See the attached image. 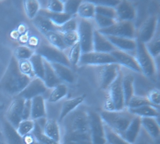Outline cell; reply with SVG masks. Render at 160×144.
<instances>
[{
  "instance_id": "obj_1",
  "label": "cell",
  "mask_w": 160,
  "mask_h": 144,
  "mask_svg": "<svg viewBox=\"0 0 160 144\" xmlns=\"http://www.w3.org/2000/svg\"><path fill=\"white\" fill-rule=\"evenodd\" d=\"M31 80L20 72L18 60L12 56L4 74L0 79V90L11 95H17Z\"/></svg>"
},
{
  "instance_id": "obj_2",
  "label": "cell",
  "mask_w": 160,
  "mask_h": 144,
  "mask_svg": "<svg viewBox=\"0 0 160 144\" xmlns=\"http://www.w3.org/2000/svg\"><path fill=\"white\" fill-rule=\"evenodd\" d=\"M72 113L66 124L65 138H91L89 112L78 110Z\"/></svg>"
},
{
  "instance_id": "obj_3",
  "label": "cell",
  "mask_w": 160,
  "mask_h": 144,
  "mask_svg": "<svg viewBox=\"0 0 160 144\" xmlns=\"http://www.w3.org/2000/svg\"><path fill=\"white\" fill-rule=\"evenodd\" d=\"M100 115L105 125L121 136L135 117L126 108L121 111L104 110Z\"/></svg>"
},
{
  "instance_id": "obj_4",
  "label": "cell",
  "mask_w": 160,
  "mask_h": 144,
  "mask_svg": "<svg viewBox=\"0 0 160 144\" xmlns=\"http://www.w3.org/2000/svg\"><path fill=\"white\" fill-rule=\"evenodd\" d=\"M136 41L135 57L140 67L141 73L147 77H152L157 70L154 59L147 50L145 44L137 40Z\"/></svg>"
},
{
  "instance_id": "obj_5",
  "label": "cell",
  "mask_w": 160,
  "mask_h": 144,
  "mask_svg": "<svg viewBox=\"0 0 160 144\" xmlns=\"http://www.w3.org/2000/svg\"><path fill=\"white\" fill-rule=\"evenodd\" d=\"M97 30L104 36L136 39L135 27L132 21H118L109 27Z\"/></svg>"
},
{
  "instance_id": "obj_6",
  "label": "cell",
  "mask_w": 160,
  "mask_h": 144,
  "mask_svg": "<svg viewBox=\"0 0 160 144\" xmlns=\"http://www.w3.org/2000/svg\"><path fill=\"white\" fill-rule=\"evenodd\" d=\"M94 29L88 20L80 19L78 22L77 32L82 54L93 51Z\"/></svg>"
},
{
  "instance_id": "obj_7",
  "label": "cell",
  "mask_w": 160,
  "mask_h": 144,
  "mask_svg": "<svg viewBox=\"0 0 160 144\" xmlns=\"http://www.w3.org/2000/svg\"><path fill=\"white\" fill-rule=\"evenodd\" d=\"M99 85L102 89H108L115 81L121 72L120 65L111 63L96 66Z\"/></svg>"
},
{
  "instance_id": "obj_8",
  "label": "cell",
  "mask_w": 160,
  "mask_h": 144,
  "mask_svg": "<svg viewBox=\"0 0 160 144\" xmlns=\"http://www.w3.org/2000/svg\"><path fill=\"white\" fill-rule=\"evenodd\" d=\"M34 53L40 55L43 59L50 63H59L71 68V65L67 56L63 51H61L51 45L42 44L38 47Z\"/></svg>"
},
{
  "instance_id": "obj_9",
  "label": "cell",
  "mask_w": 160,
  "mask_h": 144,
  "mask_svg": "<svg viewBox=\"0 0 160 144\" xmlns=\"http://www.w3.org/2000/svg\"><path fill=\"white\" fill-rule=\"evenodd\" d=\"M90 132L93 144H106L104 123L100 115L95 112H89Z\"/></svg>"
},
{
  "instance_id": "obj_10",
  "label": "cell",
  "mask_w": 160,
  "mask_h": 144,
  "mask_svg": "<svg viewBox=\"0 0 160 144\" xmlns=\"http://www.w3.org/2000/svg\"><path fill=\"white\" fill-rule=\"evenodd\" d=\"M122 77L123 75L121 71L117 79L108 89V96L113 102L116 111H121L126 108L122 87Z\"/></svg>"
},
{
  "instance_id": "obj_11",
  "label": "cell",
  "mask_w": 160,
  "mask_h": 144,
  "mask_svg": "<svg viewBox=\"0 0 160 144\" xmlns=\"http://www.w3.org/2000/svg\"><path fill=\"white\" fill-rule=\"evenodd\" d=\"M25 99L16 96L10 104L6 114V120L14 128H17L18 124L23 120V112L25 107Z\"/></svg>"
},
{
  "instance_id": "obj_12",
  "label": "cell",
  "mask_w": 160,
  "mask_h": 144,
  "mask_svg": "<svg viewBox=\"0 0 160 144\" xmlns=\"http://www.w3.org/2000/svg\"><path fill=\"white\" fill-rule=\"evenodd\" d=\"M111 63H117L110 53L92 52L81 55L78 64L98 66Z\"/></svg>"
},
{
  "instance_id": "obj_13",
  "label": "cell",
  "mask_w": 160,
  "mask_h": 144,
  "mask_svg": "<svg viewBox=\"0 0 160 144\" xmlns=\"http://www.w3.org/2000/svg\"><path fill=\"white\" fill-rule=\"evenodd\" d=\"M158 19L156 16L149 17L141 24L136 40L144 44L148 42L154 36L158 28Z\"/></svg>"
},
{
  "instance_id": "obj_14",
  "label": "cell",
  "mask_w": 160,
  "mask_h": 144,
  "mask_svg": "<svg viewBox=\"0 0 160 144\" xmlns=\"http://www.w3.org/2000/svg\"><path fill=\"white\" fill-rule=\"evenodd\" d=\"M47 89V88L43 80L34 77L17 96L25 100H31L36 96L42 95L46 92Z\"/></svg>"
},
{
  "instance_id": "obj_15",
  "label": "cell",
  "mask_w": 160,
  "mask_h": 144,
  "mask_svg": "<svg viewBox=\"0 0 160 144\" xmlns=\"http://www.w3.org/2000/svg\"><path fill=\"white\" fill-rule=\"evenodd\" d=\"M110 54L120 65H122L133 72L141 73L140 67L134 56L118 49L114 50Z\"/></svg>"
},
{
  "instance_id": "obj_16",
  "label": "cell",
  "mask_w": 160,
  "mask_h": 144,
  "mask_svg": "<svg viewBox=\"0 0 160 144\" xmlns=\"http://www.w3.org/2000/svg\"><path fill=\"white\" fill-rule=\"evenodd\" d=\"M118 21H132L135 18L136 12L133 5L127 1H120L115 7Z\"/></svg>"
},
{
  "instance_id": "obj_17",
  "label": "cell",
  "mask_w": 160,
  "mask_h": 144,
  "mask_svg": "<svg viewBox=\"0 0 160 144\" xmlns=\"http://www.w3.org/2000/svg\"><path fill=\"white\" fill-rule=\"evenodd\" d=\"M117 49L104 35L94 30L93 32V51L99 53H110Z\"/></svg>"
},
{
  "instance_id": "obj_18",
  "label": "cell",
  "mask_w": 160,
  "mask_h": 144,
  "mask_svg": "<svg viewBox=\"0 0 160 144\" xmlns=\"http://www.w3.org/2000/svg\"><path fill=\"white\" fill-rule=\"evenodd\" d=\"M105 36L117 49L128 53V52L135 51L136 49V39H132L111 36Z\"/></svg>"
},
{
  "instance_id": "obj_19",
  "label": "cell",
  "mask_w": 160,
  "mask_h": 144,
  "mask_svg": "<svg viewBox=\"0 0 160 144\" xmlns=\"http://www.w3.org/2000/svg\"><path fill=\"white\" fill-rule=\"evenodd\" d=\"M45 101L42 95L36 96L31 100L30 119L37 120L46 116Z\"/></svg>"
},
{
  "instance_id": "obj_20",
  "label": "cell",
  "mask_w": 160,
  "mask_h": 144,
  "mask_svg": "<svg viewBox=\"0 0 160 144\" xmlns=\"http://www.w3.org/2000/svg\"><path fill=\"white\" fill-rule=\"evenodd\" d=\"M85 98L86 95L84 94L65 101L61 109L59 121H62L69 114L75 110L83 103Z\"/></svg>"
},
{
  "instance_id": "obj_21",
  "label": "cell",
  "mask_w": 160,
  "mask_h": 144,
  "mask_svg": "<svg viewBox=\"0 0 160 144\" xmlns=\"http://www.w3.org/2000/svg\"><path fill=\"white\" fill-rule=\"evenodd\" d=\"M141 127V117L135 116L121 136L130 144H133L137 139Z\"/></svg>"
},
{
  "instance_id": "obj_22",
  "label": "cell",
  "mask_w": 160,
  "mask_h": 144,
  "mask_svg": "<svg viewBox=\"0 0 160 144\" xmlns=\"http://www.w3.org/2000/svg\"><path fill=\"white\" fill-rule=\"evenodd\" d=\"M42 132L49 138L61 143V136L60 129L58 122L56 120L49 119L45 121Z\"/></svg>"
},
{
  "instance_id": "obj_23",
  "label": "cell",
  "mask_w": 160,
  "mask_h": 144,
  "mask_svg": "<svg viewBox=\"0 0 160 144\" xmlns=\"http://www.w3.org/2000/svg\"><path fill=\"white\" fill-rule=\"evenodd\" d=\"M32 23L34 27L44 35L49 32L58 31V27L55 26L46 17L39 13L32 19Z\"/></svg>"
},
{
  "instance_id": "obj_24",
  "label": "cell",
  "mask_w": 160,
  "mask_h": 144,
  "mask_svg": "<svg viewBox=\"0 0 160 144\" xmlns=\"http://www.w3.org/2000/svg\"><path fill=\"white\" fill-rule=\"evenodd\" d=\"M2 131L7 144H24L22 137L7 121L3 122Z\"/></svg>"
},
{
  "instance_id": "obj_25",
  "label": "cell",
  "mask_w": 160,
  "mask_h": 144,
  "mask_svg": "<svg viewBox=\"0 0 160 144\" xmlns=\"http://www.w3.org/2000/svg\"><path fill=\"white\" fill-rule=\"evenodd\" d=\"M44 75L43 79L47 88L53 89L61 83L60 79L57 76L50 63L43 59Z\"/></svg>"
},
{
  "instance_id": "obj_26",
  "label": "cell",
  "mask_w": 160,
  "mask_h": 144,
  "mask_svg": "<svg viewBox=\"0 0 160 144\" xmlns=\"http://www.w3.org/2000/svg\"><path fill=\"white\" fill-rule=\"evenodd\" d=\"M141 127L145 129L147 133L154 139L160 137V128L157 118L152 117L141 118Z\"/></svg>"
},
{
  "instance_id": "obj_27",
  "label": "cell",
  "mask_w": 160,
  "mask_h": 144,
  "mask_svg": "<svg viewBox=\"0 0 160 144\" xmlns=\"http://www.w3.org/2000/svg\"><path fill=\"white\" fill-rule=\"evenodd\" d=\"M135 116L140 117H152L158 118L160 116L159 108L152 105H147L138 108L127 109Z\"/></svg>"
},
{
  "instance_id": "obj_28",
  "label": "cell",
  "mask_w": 160,
  "mask_h": 144,
  "mask_svg": "<svg viewBox=\"0 0 160 144\" xmlns=\"http://www.w3.org/2000/svg\"><path fill=\"white\" fill-rule=\"evenodd\" d=\"M57 76L61 81L68 83H72L74 80V76L71 68L59 63H50Z\"/></svg>"
},
{
  "instance_id": "obj_29",
  "label": "cell",
  "mask_w": 160,
  "mask_h": 144,
  "mask_svg": "<svg viewBox=\"0 0 160 144\" xmlns=\"http://www.w3.org/2000/svg\"><path fill=\"white\" fill-rule=\"evenodd\" d=\"M134 77L132 74L123 76L122 78V87L125 100V106L132 97L134 95Z\"/></svg>"
},
{
  "instance_id": "obj_30",
  "label": "cell",
  "mask_w": 160,
  "mask_h": 144,
  "mask_svg": "<svg viewBox=\"0 0 160 144\" xmlns=\"http://www.w3.org/2000/svg\"><path fill=\"white\" fill-rule=\"evenodd\" d=\"M39 13L46 17L55 26L58 27L62 26L73 17L64 12L59 13H51L44 10H40Z\"/></svg>"
},
{
  "instance_id": "obj_31",
  "label": "cell",
  "mask_w": 160,
  "mask_h": 144,
  "mask_svg": "<svg viewBox=\"0 0 160 144\" xmlns=\"http://www.w3.org/2000/svg\"><path fill=\"white\" fill-rule=\"evenodd\" d=\"M96 5L91 1L81 2L78 10L77 14L81 19H88L94 18Z\"/></svg>"
},
{
  "instance_id": "obj_32",
  "label": "cell",
  "mask_w": 160,
  "mask_h": 144,
  "mask_svg": "<svg viewBox=\"0 0 160 144\" xmlns=\"http://www.w3.org/2000/svg\"><path fill=\"white\" fill-rule=\"evenodd\" d=\"M29 60L31 64L35 77L43 80L44 75V65L43 58L40 55L34 53Z\"/></svg>"
},
{
  "instance_id": "obj_33",
  "label": "cell",
  "mask_w": 160,
  "mask_h": 144,
  "mask_svg": "<svg viewBox=\"0 0 160 144\" xmlns=\"http://www.w3.org/2000/svg\"><path fill=\"white\" fill-rule=\"evenodd\" d=\"M145 45L147 50L153 58L159 57L160 53V37L159 28L156 31L152 39L148 42L145 43Z\"/></svg>"
},
{
  "instance_id": "obj_34",
  "label": "cell",
  "mask_w": 160,
  "mask_h": 144,
  "mask_svg": "<svg viewBox=\"0 0 160 144\" xmlns=\"http://www.w3.org/2000/svg\"><path fill=\"white\" fill-rule=\"evenodd\" d=\"M44 35L51 46L57 49L63 51L68 47L64 43L62 35L57 32H49Z\"/></svg>"
},
{
  "instance_id": "obj_35",
  "label": "cell",
  "mask_w": 160,
  "mask_h": 144,
  "mask_svg": "<svg viewBox=\"0 0 160 144\" xmlns=\"http://www.w3.org/2000/svg\"><path fill=\"white\" fill-rule=\"evenodd\" d=\"M23 4L26 15L29 19L32 20L40 11V3L36 0H26Z\"/></svg>"
},
{
  "instance_id": "obj_36",
  "label": "cell",
  "mask_w": 160,
  "mask_h": 144,
  "mask_svg": "<svg viewBox=\"0 0 160 144\" xmlns=\"http://www.w3.org/2000/svg\"><path fill=\"white\" fill-rule=\"evenodd\" d=\"M68 93L67 86L61 83L53 88V91L48 97V102L55 103L60 101L65 97Z\"/></svg>"
},
{
  "instance_id": "obj_37",
  "label": "cell",
  "mask_w": 160,
  "mask_h": 144,
  "mask_svg": "<svg viewBox=\"0 0 160 144\" xmlns=\"http://www.w3.org/2000/svg\"><path fill=\"white\" fill-rule=\"evenodd\" d=\"M105 125V124H104ZM106 138L108 144H131L127 142L120 135L105 125Z\"/></svg>"
},
{
  "instance_id": "obj_38",
  "label": "cell",
  "mask_w": 160,
  "mask_h": 144,
  "mask_svg": "<svg viewBox=\"0 0 160 144\" xmlns=\"http://www.w3.org/2000/svg\"><path fill=\"white\" fill-rule=\"evenodd\" d=\"M35 121L32 119L23 120L16 128L17 132L20 136L23 137L25 135L32 133L35 128Z\"/></svg>"
},
{
  "instance_id": "obj_39",
  "label": "cell",
  "mask_w": 160,
  "mask_h": 144,
  "mask_svg": "<svg viewBox=\"0 0 160 144\" xmlns=\"http://www.w3.org/2000/svg\"><path fill=\"white\" fill-rule=\"evenodd\" d=\"M32 134L36 140L40 144H61L46 136L43 132L41 126L37 122H36L35 128L32 132Z\"/></svg>"
},
{
  "instance_id": "obj_40",
  "label": "cell",
  "mask_w": 160,
  "mask_h": 144,
  "mask_svg": "<svg viewBox=\"0 0 160 144\" xmlns=\"http://www.w3.org/2000/svg\"><path fill=\"white\" fill-rule=\"evenodd\" d=\"M81 55L82 53L81 47L79 42H78L71 47L69 54L67 56L71 66H76L78 65Z\"/></svg>"
},
{
  "instance_id": "obj_41",
  "label": "cell",
  "mask_w": 160,
  "mask_h": 144,
  "mask_svg": "<svg viewBox=\"0 0 160 144\" xmlns=\"http://www.w3.org/2000/svg\"><path fill=\"white\" fill-rule=\"evenodd\" d=\"M150 104H151L149 102L147 97L134 94L128 102L126 108L127 109H132Z\"/></svg>"
},
{
  "instance_id": "obj_42",
  "label": "cell",
  "mask_w": 160,
  "mask_h": 144,
  "mask_svg": "<svg viewBox=\"0 0 160 144\" xmlns=\"http://www.w3.org/2000/svg\"><path fill=\"white\" fill-rule=\"evenodd\" d=\"M95 14L118 20L116 9L114 7L96 5Z\"/></svg>"
},
{
  "instance_id": "obj_43",
  "label": "cell",
  "mask_w": 160,
  "mask_h": 144,
  "mask_svg": "<svg viewBox=\"0 0 160 144\" xmlns=\"http://www.w3.org/2000/svg\"><path fill=\"white\" fill-rule=\"evenodd\" d=\"M34 53V51H32L30 47L22 46L16 47L13 56L18 61L21 60H29Z\"/></svg>"
},
{
  "instance_id": "obj_44",
  "label": "cell",
  "mask_w": 160,
  "mask_h": 144,
  "mask_svg": "<svg viewBox=\"0 0 160 144\" xmlns=\"http://www.w3.org/2000/svg\"><path fill=\"white\" fill-rule=\"evenodd\" d=\"M78 27V22L75 17H73L64 23L63 25L58 28L57 32L61 34L67 32L77 31Z\"/></svg>"
},
{
  "instance_id": "obj_45",
  "label": "cell",
  "mask_w": 160,
  "mask_h": 144,
  "mask_svg": "<svg viewBox=\"0 0 160 144\" xmlns=\"http://www.w3.org/2000/svg\"><path fill=\"white\" fill-rule=\"evenodd\" d=\"M81 2H82L81 1H76V0L67 1L65 2H63L64 3L63 12L74 17V16L77 14L78 7Z\"/></svg>"
},
{
  "instance_id": "obj_46",
  "label": "cell",
  "mask_w": 160,
  "mask_h": 144,
  "mask_svg": "<svg viewBox=\"0 0 160 144\" xmlns=\"http://www.w3.org/2000/svg\"><path fill=\"white\" fill-rule=\"evenodd\" d=\"M18 68L20 72L31 79L35 77L32 71L31 64L29 60H21L18 61Z\"/></svg>"
},
{
  "instance_id": "obj_47",
  "label": "cell",
  "mask_w": 160,
  "mask_h": 144,
  "mask_svg": "<svg viewBox=\"0 0 160 144\" xmlns=\"http://www.w3.org/2000/svg\"><path fill=\"white\" fill-rule=\"evenodd\" d=\"M94 18L96 24L99 27V29L109 27L118 21V20L115 19L108 18L97 14H95Z\"/></svg>"
},
{
  "instance_id": "obj_48",
  "label": "cell",
  "mask_w": 160,
  "mask_h": 144,
  "mask_svg": "<svg viewBox=\"0 0 160 144\" xmlns=\"http://www.w3.org/2000/svg\"><path fill=\"white\" fill-rule=\"evenodd\" d=\"M46 11L49 12L59 13L63 12L64 3L63 2L58 0H52L48 1L47 5Z\"/></svg>"
},
{
  "instance_id": "obj_49",
  "label": "cell",
  "mask_w": 160,
  "mask_h": 144,
  "mask_svg": "<svg viewBox=\"0 0 160 144\" xmlns=\"http://www.w3.org/2000/svg\"><path fill=\"white\" fill-rule=\"evenodd\" d=\"M61 35L62 36L64 43L68 47H71L79 41L77 31L67 32Z\"/></svg>"
},
{
  "instance_id": "obj_50",
  "label": "cell",
  "mask_w": 160,
  "mask_h": 144,
  "mask_svg": "<svg viewBox=\"0 0 160 144\" xmlns=\"http://www.w3.org/2000/svg\"><path fill=\"white\" fill-rule=\"evenodd\" d=\"M147 97L152 105L155 106H159L160 102V92L159 89H153L150 91Z\"/></svg>"
},
{
  "instance_id": "obj_51",
  "label": "cell",
  "mask_w": 160,
  "mask_h": 144,
  "mask_svg": "<svg viewBox=\"0 0 160 144\" xmlns=\"http://www.w3.org/2000/svg\"><path fill=\"white\" fill-rule=\"evenodd\" d=\"M64 144H93L89 138H68L64 140Z\"/></svg>"
},
{
  "instance_id": "obj_52",
  "label": "cell",
  "mask_w": 160,
  "mask_h": 144,
  "mask_svg": "<svg viewBox=\"0 0 160 144\" xmlns=\"http://www.w3.org/2000/svg\"><path fill=\"white\" fill-rule=\"evenodd\" d=\"M22 138L24 144H33L36 141V139L32 133L25 135Z\"/></svg>"
},
{
  "instance_id": "obj_53",
  "label": "cell",
  "mask_w": 160,
  "mask_h": 144,
  "mask_svg": "<svg viewBox=\"0 0 160 144\" xmlns=\"http://www.w3.org/2000/svg\"><path fill=\"white\" fill-rule=\"evenodd\" d=\"M2 136H3V134H2V130L0 128V137H2Z\"/></svg>"
}]
</instances>
